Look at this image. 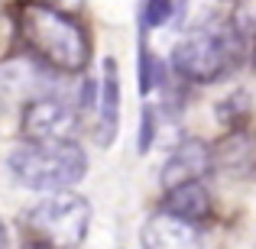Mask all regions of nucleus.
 I'll return each mask as SVG.
<instances>
[{
	"mask_svg": "<svg viewBox=\"0 0 256 249\" xmlns=\"http://www.w3.org/2000/svg\"><path fill=\"white\" fill-rule=\"evenodd\" d=\"M20 36L46 65L58 71H82L91 55V45L75 16L42 0H26L16 6Z\"/></svg>",
	"mask_w": 256,
	"mask_h": 249,
	"instance_id": "1",
	"label": "nucleus"
},
{
	"mask_svg": "<svg viewBox=\"0 0 256 249\" xmlns=\"http://www.w3.org/2000/svg\"><path fill=\"white\" fill-rule=\"evenodd\" d=\"M10 172L20 185L32 191H68L84 178L88 156L72 136L30 139L10 152Z\"/></svg>",
	"mask_w": 256,
	"mask_h": 249,
	"instance_id": "2",
	"label": "nucleus"
},
{
	"mask_svg": "<svg viewBox=\"0 0 256 249\" xmlns=\"http://www.w3.org/2000/svg\"><path fill=\"white\" fill-rule=\"evenodd\" d=\"M240 55V36L230 23L220 29H194L172 49V68L178 78L194 84L218 81Z\"/></svg>",
	"mask_w": 256,
	"mask_h": 249,
	"instance_id": "3",
	"label": "nucleus"
},
{
	"mask_svg": "<svg viewBox=\"0 0 256 249\" xmlns=\"http://www.w3.org/2000/svg\"><path fill=\"white\" fill-rule=\"evenodd\" d=\"M26 227L36 233L39 240L62 249H75L84 243L88 227H91V207L82 194L72 191H52L42 198L36 207L26 214Z\"/></svg>",
	"mask_w": 256,
	"mask_h": 249,
	"instance_id": "4",
	"label": "nucleus"
},
{
	"mask_svg": "<svg viewBox=\"0 0 256 249\" xmlns=\"http://www.w3.org/2000/svg\"><path fill=\"white\" fill-rule=\"evenodd\" d=\"M23 126L26 139H62L75 126V110L58 97H36L23 110Z\"/></svg>",
	"mask_w": 256,
	"mask_h": 249,
	"instance_id": "5",
	"label": "nucleus"
},
{
	"mask_svg": "<svg viewBox=\"0 0 256 249\" xmlns=\"http://www.w3.org/2000/svg\"><path fill=\"white\" fill-rule=\"evenodd\" d=\"M143 249H204V237L198 224L159 211L143 227Z\"/></svg>",
	"mask_w": 256,
	"mask_h": 249,
	"instance_id": "6",
	"label": "nucleus"
},
{
	"mask_svg": "<svg viewBox=\"0 0 256 249\" xmlns=\"http://www.w3.org/2000/svg\"><path fill=\"white\" fill-rule=\"evenodd\" d=\"M98 143L100 149L117 139L120 130V68L114 58H104V78L98 84Z\"/></svg>",
	"mask_w": 256,
	"mask_h": 249,
	"instance_id": "7",
	"label": "nucleus"
},
{
	"mask_svg": "<svg viewBox=\"0 0 256 249\" xmlns=\"http://www.w3.org/2000/svg\"><path fill=\"white\" fill-rule=\"evenodd\" d=\"M208 165H211V149H208L201 139H185V143H178V149L166 159L159 181H162V188L169 191L175 185L201 178V175L208 172Z\"/></svg>",
	"mask_w": 256,
	"mask_h": 249,
	"instance_id": "8",
	"label": "nucleus"
},
{
	"mask_svg": "<svg viewBox=\"0 0 256 249\" xmlns=\"http://www.w3.org/2000/svg\"><path fill=\"white\" fill-rule=\"evenodd\" d=\"M162 211H169V214H175V217H182V220L198 224V220H204L208 211H211V194H208V188L201 185V178L185 181V185H175V188L166 191Z\"/></svg>",
	"mask_w": 256,
	"mask_h": 249,
	"instance_id": "9",
	"label": "nucleus"
},
{
	"mask_svg": "<svg viewBox=\"0 0 256 249\" xmlns=\"http://www.w3.org/2000/svg\"><path fill=\"white\" fill-rule=\"evenodd\" d=\"M166 84V65L156 52L146 49V42H140V91L150 94L156 87Z\"/></svg>",
	"mask_w": 256,
	"mask_h": 249,
	"instance_id": "10",
	"label": "nucleus"
},
{
	"mask_svg": "<svg viewBox=\"0 0 256 249\" xmlns=\"http://www.w3.org/2000/svg\"><path fill=\"white\" fill-rule=\"evenodd\" d=\"M172 19V0H146L143 6V26L156 29V26L169 23Z\"/></svg>",
	"mask_w": 256,
	"mask_h": 249,
	"instance_id": "11",
	"label": "nucleus"
},
{
	"mask_svg": "<svg viewBox=\"0 0 256 249\" xmlns=\"http://www.w3.org/2000/svg\"><path fill=\"white\" fill-rule=\"evenodd\" d=\"M156 143V107H143V120H140V152H150Z\"/></svg>",
	"mask_w": 256,
	"mask_h": 249,
	"instance_id": "12",
	"label": "nucleus"
},
{
	"mask_svg": "<svg viewBox=\"0 0 256 249\" xmlns=\"http://www.w3.org/2000/svg\"><path fill=\"white\" fill-rule=\"evenodd\" d=\"M23 249H56V246H52V243H46V240H39V237H32V240H30V243H26Z\"/></svg>",
	"mask_w": 256,
	"mask_h": 249,
	"instance_id": "13",
	"label": "nucleus"
},
{
	"mask_svg": "<svg viewBox=\"0 0 256 249\" xmlns=\"http://www.w3.org/2000/svg\"><path fill=\"white\" fill-rule=\"evenodd\" d=\"M0 249H10V233H6L4 220H0Z\"/></svg>",
	"mask_w": 256,
	"mask_h": 249,
	"instance_id": "14",
	"label": "nucleus"
}]
</instances>
